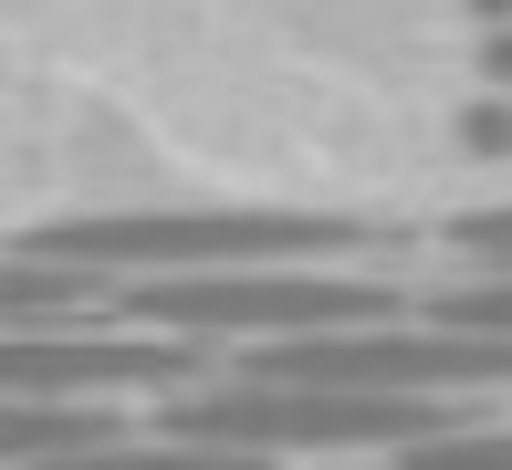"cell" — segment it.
Listing matches in <instances>:
<instances>
[{"label": "cell", "mask_w": 512, "mask_h": 470, "mask_svg": "<svg viewBox=\"0 0 512 470\" xmlns=\"http://www.w3.org/2000/svg\"><path fill=\"white\" fill-rule=\"evenodd\" d=\"M209 366H220V345L209 335H178V324H136V335H42V324H0V387H42V397H178V387H209Z\"/></svg>", "instance_id": "277c9868"}, {"label": "cell", "mask_w": 512, "mask_h": 470, "mask_svg": "<svg viewBox=\"0 0 512 470\" xmlns=\"http://www.w3.org/2000/svg\"><path fill=\"white\" fill-rule=\"evenodd\" d=\"M460 11H471V32H481V21H512V0H460Z\"/></svg>", "instance_id": "8fae6325"}, {"label": "cell", "mask_w": 512, "mask_h": 470, "mask_svg": "<svg viewBox=\"0 0 512 470\" xmlns=\"http://www.w3.org/2000/svg\"><path fill=\"white\" fill-rule=\"evenodd\" d=\"M460 157H471V168H512V94L502 84H481L471 94V105H460Z\"/></svg>", "instance_id": "52a82bcc"}, {"label": "cell", "mask_w": 512, "mask_h": 470, "mask_svg": "<svg viewBox=\"0 0 512 470\" xmlns=\"http://www.w3.org/2000/svg\"><path fill=\"white\" fill-rule=\"evenodd\" d=\"M95 450H126V418L95 397H42V387H0V470H74Z\"/></svg>", "instance_id": "5b68a950"}, {"label": "cell", "mask_w": 512, "mask_h": 470, "mask_svg": "<svg viewBox=\"0 0 512 470\" xmlns=\"http://www.w3.org/2000/svg\"><path fill=\"white\" fill-rule=\"evenodd\" d=\"M408 470H512V429H439V439H418V450H398Z\"/></svg>", "instance_id": "8992f818"}, {"label": "cell", "mask_w": 512, "mask_h": 470, "mask_svg": "<svg viewBox=\"0 0 512 470\" xmlns=\"http://www.w3.org/2000/svg\"><path fill=\"white\" fill-rule=\"evenodd\" d=\"M418 314L439 324H492V335H512V272H481V282H450V293H429Z\"/></svg>", "instance_id": "ba28073f"}, {"label": "cell", "mask_w": 512, "mask_h": 470, "mask_svg": "<svg viewBox=\"0 0 512 470\" xmlns=\"http://www.w3.org/2000/svg\"><path fill=\"white\" fill-rule=\"evenodd\" d=\"M157 429H168V439H199V450L293 460V450H418V439L460 429V408H450V397H387V387L220 376V387H178V397H157Z\"/></svg>", "instance_id": "6da1fadb"}, {"label": "cell", "mask_w": 512, "mask_h": 470, "mask_svg": "<svg viewBox=\"0 0 512 470\" xmlns=\"http://www.w3.org/2000/svg\"><path fill=\"white\" fill-rule=\"evenodd\" d=\"M32 251H74V262L136 282V272H230V262H324V251H377V230H366V220H335V209H136V220L32 230Z\"/></svg>", "instance_id": "7a4b0ae2"}, {"label": "cell", "mask_w": 512, "mask_h": 470, "mask_svg": "<svg viewBox=\"0 0 512 470\" xmlns=\"http://www.w3.org/2000/svg\"><path fill=\"white\" fill-rule=\"evenodd\" d=\"M450 241H460V251H471V262H481V272H512V209H471V220H460V230H450Z\"/></svg>", "instance_id": "9c48e42d"}, {"label": "cell", "mask_w": 512, "mask_h": 470, "mask_svg": "<svg viewBox=\"0 0 512 470\" xmlns=\"http://www.w3.org/2000/svg\"><path fill=\"white\" fill-rule=\"evenodd\" d=\"M471 74L512 94V21H481V42H471Z\"/></svg>", "instance_id": "30bf717a"}, {"label": "cell", "mask_w": 512, "mask_h": 470, "mask_svg": "<svg viewBox=\"0 0 512 470\" xmlns=\"http://www.w3.org/2000/svg\"><path fill=\"white\" fill-rule=\"evenodd\" d=\"M136 324H178V335H324V324H377L398 314L387 282L356 272H272V262H230V272H136L115 282Z\"/></svg>", "instance_id": "3957f363"}]
</instances>
